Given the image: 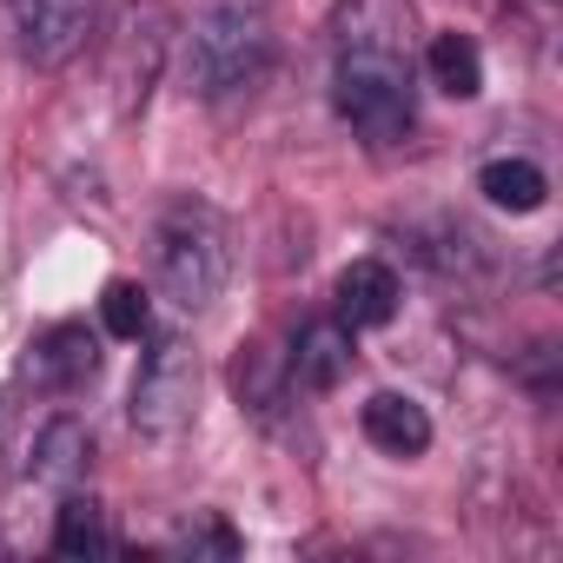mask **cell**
I'll return each mask as SVG.
<instances>
[{
  "label": "cell",
  "instance_id": "obj_1",
  "mask_svg": "<svg viewBox=\"0 0 563 563\" xmlns=\"http://www.w3.org/2000/svg\"><path fill=\"white\" fill-rule=\"evenodd\" d=\"M418 93V8L411 0H339L332 14V107L372 140L398 146L411 133Z\"/></svg>",
  "mask_w": 563,
  "mask_h": 563
},
{
  "label": "cell",
  "instance_id": "obj_2",
  "mask_svg": "<svg viewBox=\"0 0 563 563\" xmlns=\"http://www.w3.org/2000/svg\"><path fill=\"white\" fill-rule=\"evenodd\" d=\"M153 278L179 312H206L232 278V225L212 199H173L153 219Z\"/></svg>",
  "mask_w": 563,
  "mask_h": 563
},
{
  "label": "cell",
  "instance_id": "obj_3",
  "mask_svg": "<svg viewBox=\"0 0 563 563\" xmlns=\"http://www.w3.org/2000/svg\"><path fill=\"white\" fill-rule=\"evenodd\" d=\"M272 60V8L265 0H199L186 34V80L199 100L245 93Z\"/></svg>",
  "mask_w": 563,
  "mask_h": 563
},
{
  "label": "cell",
  "instance_id": "obj_4",
  "mask_svg": "<svg viewBox=\"0 0 563 563\" xmlns=\"http://www.w3.org/2000/svg\"><path fill=\"white\" fill-rule=\"evenodd\" d=\"M199 411V352L186 332H146V358L126 391V418L140 438L173 444Z\"/></svg>",
  "mask_w": 563,
  "mask_h": 563
},
{
  "label": "cell",
  "instance_id": "obj_5",
  "mask_svg": "<svg viewBox=\"0 0 563 563\" xmlns=\"http://www.w3.org/2000/svg\"><path fill=\"white\" fill-rule=\"evenodd\" d=\"M173 34H179V21H173L166 0H126L113 14V27H107V87H113L120 120L146 113V100H153V87L166 74Z\"/></svg>",
  "mask_w": 563,
  "mask_h": 563
},
{
  "label": "cell",
  "instance_id": "obj_6",
  "mask_svg": "<svg viewBox=\"0 0 563 563\" xmlns=\"http://www.w3.org/2000/svg\"><path fill=\"white\" fill-rule=\"evenodd\" d=\"M8 8H14V47L41 74L67 67L100 21V0H8Z\"/></svg>",
  "mask_w": 563,
  "mask_h": 563
},
{
  "label": "cell",
  "instance_id": "obj_7",
  "mask_svg": "<svg viewBox=\"0 0 563 563\" xmlns=\"http://www.w3.org/2000/svg\"><path fill=\"white\" fill-rule=\"evenodd\" d=\"M352 358H358V332L332 312V319L299 325V339L286 352V378H292V391H339Z\"/></svg>",
  "mask_w": 563,
  "mask_h": 563
},
{
  "label": "cell",
  "instance_id": "obj_8",
  "mask_svg": "<svg viewBox=\"0 0 563 563\" xmlns=\"http://www.w3.org/2000/svg\"><path fill=\"white\" fill-rule=\"evenodd\" d=\"M27 385H41V391H80L93 372H100V332H87V325H54V332H41L34 339V352H27Z\"/></svg>",
  "mask_w": 563,
  "mask_h": 563
},
{
  "label": "cell",
  "instance_id": "obj_9",
  "mask_svg": "<svg viewBox=\"0 0 563 563\" xmlns=\"http://www.w3.org/2000/svg\"><path fill=\"white\" fill-rule=\"evenodd\" d=\"M332 299H339V319H345L352 332H372V325H391V319H398L405 286H398V272H391L385 258H352V265L339 272Z\"/></svg>",
  "mask_w": 563,
  "mask_h": 563
},
{
  "label": "cell",
  "instance_id": "obj_10",
  "mask_svg": "<svg viewBox=\"0 0 563 563\" xmlns=\"http://www.w3.org/2000/svg\"><path fill=\"white\" fill-rule=\"evenodd\" d=\"M87 464H93V438H87V424L80 418H47L41 424V438H34V451H27V477L41 484V490H54V497H67V490H80V477H87Z\"/></svg>",
  "mask_w": 563,
  "mask_h": 563
},
{
  "label": "cell",
  "instance_id": "obj_11",
  "mask_svg": "<svg viewBox=\"0 0 563 563\" xmlns=\"http://www.w3.org/2000/svg\"><path fill=\"white\" fill-rule=\"evenodd\" d=\"M358 424H365V438H372L385 457H424V451H431V411H424L418 398H405V391L365 398Z\"/></svg>",
  "mask_w": 563,
  "mask_h": 563
},
{
  "label": "cell",
  "instance_id": "obj_12",
  "mask_svg": "<svg viewBox=\"0 0 563 563\" xmlns=\"http://www.w3.org/2000/svg\"><path fill=\"white\" fill-rule=\"evenodd\" d=\"M418 67H424V80H431L438 93H451V100H477V93H484V54H477L471 34H431V41L418 47Z\"/></svg>",
  "mask_w": 563,
  "mask_h": 563
},
{
  "label": "cell",
  "instance_id": "obj_13",
  "mask_svg": "<svg viewBox=\"0 0 563 563\" xmlns=\"http://www.w3.org/2000/svg\"><path fill=\"white\" fill-rule=\"evenodd\" d=\"M477 192H484L497 212H543L550 179H543V166L523 159V153H490V159L477 166Z\"/></svg>",
  "mask_w": 563,
  "mask_h": 563
},
{
  "label": "cell",
  "instance_id": "obj_14",
  "mask_svg": "<svg viewBox=\"0 0 563 563\" xmlns=\"http://www.w3.org/2000/svg\"><path fill=\"white\" fill-rule=\"evenodd\" d=\"M54 550H60V556H107V550H113L107 510H100L93 497L67 490V497H60V510H54Z\"/></svg>",
  "mask_w": 563,
  "mask_h": 563
},
{
  "label": "cell",
  "instance_id": "obj_15",
  "mask_svg": "<svg viewBox=\"0 0 563 563\" xmlns=\"http://www.w3.org/2000/svg\"><path fill=\"white\" fill-rule=\"evenodd\" d=\"M100 319H107L113 339H146V332H153V325H146V292L133 286V278H113V286H107Z\"/></svg>",
  "mask_w": 563,
  "mask_h": 563
},
{
  "label": "cell",
  "instance_id": "obj_16",
  "mask_svg": "<svg viewBox=\"0 0 563 563\" xmlns=\"http://www.w3.org/2000/svg\"><path fill=\"white\" fill-rule=\"evenodd\" d=\"M179 550H219V556H232V550H239V537H232V530H219V523H206V530H186V537H179Z\"/></svg>",
  "mask_w": 563,
  "mask_h": 563
}]
</instances>
